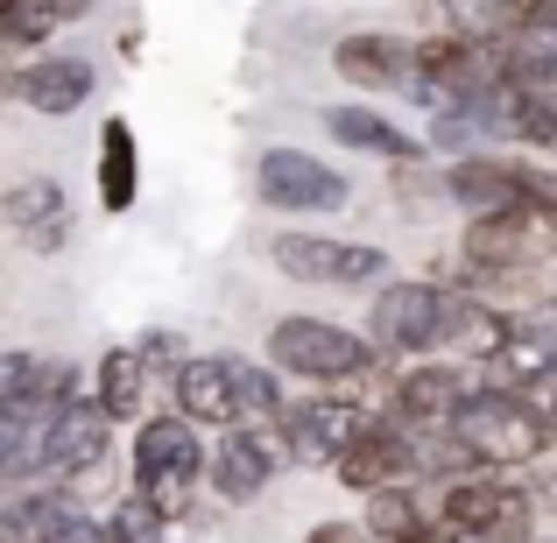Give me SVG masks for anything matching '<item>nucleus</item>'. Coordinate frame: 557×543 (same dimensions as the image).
I'll use <instances>...</instances> for the list:
<instances>
[{
  "label": "nucleus",
  "mask_w": 557,
  "mask_h": 543,
  "mask_svg": "<svg viewBox=\"0 0 557 543\" xmlns=\"http://www.w3.org/2000/svg\"><path fill=\"white\" fill-rule=\"evenodd\" d=\"M522 494H530V508H544V516L557 522V466H550V473H536V480H530Z\"/></svg>",
  "instance_id": "28"
},
{
  "label": "nucleus",
  "mask_w": 557,
  "mask_h": 543,
  "mask_svg": "<svg viewBox=\"0 0 557 543\" xmlns=\"http://www.w3.org/2000/svg\"><path fill=\"white\" fill-rule=\"evenodd\" d=\"M332 71L360 92H409L417 78V57H409L403 36H381V28H354V36L332 42Z\"/></svg>",
  "instance_id": "13"
},
{
  "label": "nucleus",
  "mask_w": 557,
  "mask_h": 543,
  "mask_svg": "<svg viewBox=\"0 0 557 543\" xmlns=\"http://www.w3.org/2000/svg\"><path fill=\"white\" fill-rule=\"evenodd\" d=\"M530 395H536V403H544V417H550V431H557V374L544 381V388H530Z\"/></svg>",
  "instance_id": "31"
},
{
  "label": "nucleus",
  "mask_w": 557,
  "mask_h": 543,
  "mask_svg": "<svg viewBox=\"0 0 557 543\" xmlns=\"http://www.w3.org/2000/svg\"><path fill=\"white\" fill-rule=\"evenodd\" d=\"M445 431L459 437L466 452H473L480 473H502V466H530V459H544V452L557 445L544 403H536V395H522V388H480L473 403L451 409Z\"/></svg>",
  "instance_id": "1"
},
{
  "label": "nucleus",
  "mask_w": 557,
  "mask_h": 543,
  "mask_svg": "<svg viewBox=\"0 0 557 543\" xmlns=\"http://www.w3.org/2000/svg\"><path fill=\"white\" fill-rule=\"evenodd\" d=\"M269 423H275V452H289V459H304V466H332L339 445L354 437V423H360V403L318 388V395H304V403H283Z\"/></svg>",
  "instance_id": "10"
},
{
  "label": "nucleus",
  "mask_w": 557,
  "mask_h": 543,
  "mask_svg": "<svg viewBox=\"0 0 557 543\" xmlns=\"http://www.w3.org/2000/svg\"><path fill=\"white\" fill-rule=\"evenodd\" d=\"M198 480H212L219 502H255V494L275 480V437L255 431V423H226Z\"/></svg>",
  "instance_id": "12"
},
{
  "label": "nucleus",
  "mask_w": 557,
  "mask_h": 543,
  "mask_svg": "<svg viewBox=\"0 0 557 543\" xmlns=\"http://www.w3.org/2000/svg\"><path fill=\"white\" fill-rule=\"evenodd\" d=\"M325 135L339 141V149L388 156V163H417V156H431V149H423V135H403L381 107H325Z\"/></svg>",
  "instance_id": "19"
},
{
  "label": "nucleus",
  "mask_w": 557,
  "mask_h": 543,
  "mask_svg": "<svg viewBox=\"0 0 557 543\" xmlns=\"http://www.w3.org/2000/svg\"><path fill=\"white\" fill-rule=\"evenodd\" d=\"M92 403L107 409V423H135L141 403H149V360L135 346H107L92 374Z\"/></svg>",
  "instance_id": "20"
},
{
  "label": "nucleus",
  "mask_w": 557,
  "mask_h": 543,
  "mask_svg": "<svg viewBox=\"0 0 557 543\" xmlns=\"http://www.w3.org/2000/svg\"><path fill=\"white\" fill-rule=\"evenodd\" d=\"M0 226L22 233L28 255H57V247H71V198L57 177H28L14 190H0Z\"/></svg>",
  "instance_id": "14"
},
{
  "label": "nucleus",
  "mask_w": 557,
  "mask_h": 543,
  "mask_svg": "<svg viewBox=\"0 0 557 543\" xmlns=\"http://www.w3.org/2000/svg\"><path fill=\"white\" fill-rule=\"evenodd\" d=\"M92 57H71V50H42V57H28L22 71H14V99H22L28 113H78L85 99H92Z\"/></svg>",
  "instance_id": "15"
},
{
  "label": "nucleus",
  "mask_w": 557,
  "mask_h": 543,
  "mask_svg": "<svg viewBox=\"0 0 557 543\" xmlns=\"http://www.w3.org/2000/svg\"><path fill=\"white\" fill-rule=\"evenodd\" d=\"M205 473V445H198V423L190 417H135V488L149 494V508L163 522H184L190 488Z\"/></svg>",
  "instance_id": "3"
},
{
  "label": "nucleus",
  "mask_w": 557,
  "mask_h": 543,
  "mask_svg": "<svg viewBox=\"0 0 557 543\" xmlns=\"http://www.w3.org/2000/svg\"><path fill=\"white\" fill-rule=\"evenodd\" d=\"M255 190L275 212H339V205L354 198V177L332 170L325 156H311V149H261Z\"/></svg>",
  "instance_id": "8"
},
{
  "label": "nucleus",
  "mask_w": 557,
  "mask_h": 543,
  "mask_svg": "<svg viewBox=\"0 0 557 543\" xmlns=\"http://www.w3.org/2000/svg\"><path fill=\"white\" fill-rule=\"evenodd\" d=\"M28 423H36V417H22L14 403H0V473H8V459H14V445H22Z\"/></svg>",
  "instance_id": "27"
},
{
  "label": "nucleus",
  "mask_w": 557,
  "mask_h": 543,
  "mask_svg": "<svg viewBox=\"0 0 557 543\" xmlns=\"http://www.w3.org/2000/svg\"><path fill=\"white\" fill-rule=\"evenodd\" d=\"M480 388H494L480 360H417L395 374V417L403 423H451V409L473 403Z\"/></svg>",
  "instance_id": "9"
},
{
  "label": "nucleus",
  "mask_w": 557,
  "mask_h": 543,
  "mask_svg": "<svg viewBox=\"0 0 557 543\" xmlns=\"http://www.w3.org/2000/svg\"><path fill=\"white\" fill-rule=\"evenodd\" d=\"M99 543H163V516L149 508V494H141V488L127 494V502L99 522Z\"/></svg>",
  "instance_id": "22"
},
{
  "label": "nucleus",
  "mask_w": 557,
  "mask_h": 543,
  "mask_svg": "<svg viewBox=\"0 0 557 543\" xmlns=\"http://www.w3.org/2000/svg\"><path fill=\"white\" fill-rule=\"evenodd\" d=\"M431 522L445 530V543H522L536 530V508L502 473H466L445 480V502H437Z\"/></svg>",
  "instance_id": "4"
},
{
  "label": "nucleus",
  "mask_w": 557,
  "mask_h": 543,
  "mask_svg": "<svg viewBox=\"0 0 557 543\" xmlns=\"http://www.w3.org/2000/svg\"><path fill=\"white\" fill-rule=\"evenodd\" d=\"M451 311H459V289L431 275H403V283L381 275V297L368 304V346L374 354H445Z\"/></svg>",
  "instance_id": "2"
},
{
  "label": "nucleus",
  "mask_w": 557,
  "mask_h": 543,
  "mask_svg": "<svg viewBox=\"0 0 557 543\" xmlns=\"http://www.w3.org/2000/svg\"><path fill=\"white\" fill-rule=\"evenodd\" d=\"M374 346L368 332L354 325H325V318H275L269 325V367H283V374H304V381H360L374 374Z\"/></svg>",
  "instance_id": "5"
},
{
  "label": "nucleus",
  "mask_w": 557,
  "mask_h": 543,
  "mask_svg": "<svg viewBox=\"0 0 557 543\" xmlns=\"http://www.w3.org/2000/svg\"><path fill=\"white\" fill-rule=\"evenodd\" d=\"M304 543H374V536H368V522H339V516H325V522H311V530H304Z\"/></svg>",
  "instance_id": "26"
},
{
  "label": "nucleus",
  "mask_w": 557,
  "mask_h": 543,
  "mask_svg": "<svg viewBox=\"0 0 557 543\" xmlns=\"http://www.w3.org/2000/svg\"><path fill=\"white\" fill-rule=\"evenodd\" d=\"M269 261L289 283H325V289H368L388 275V255L374 240H325V233H275Z\"/></svg>",
  "instance_id": "6"
},
{
  "label": "nucleus",
  "mask_w": 557,
  "mask_h": 543,
  "mask_svg": "<svg viewBox=\"0 0 557 543\" xmlns=\"http://www.w3.org/2000/svg\"><path fill=\"white\" fill-rule=\"evenodd\" d=\"M431 22L451 28V36L516 42V36H550L557 0H431Z\"/></svg>",
  "instance_id": "11"
},
{
  "label": "nucleus",
  "mask_w": 557,
  "mask_h": 543,
  "mask_svg": "<svg viewBox=\"0 0 557 543\" xmlns=\"http://www.w3.org/2000/svg\"><path fill=\"white\" fill-rule=\"evenodd\" d=\"M522 543H557V536H536V530H530V536H522Z\"/></svg>",
  "instance_id": "32"
},
{
  "label": "nucleus",
  "mask_w": 557,
  "mask_h": 543,
  "mask_svg": "<svg viewBox=\"0 0 557 543\" xmlns=\"http://www.w3.org/2000/svg\"><path fill=\"white\" fill-rule=\"evenodd\" d=\"M78 494L64 488V480H36L28 494H14L8 508H0V543H50L64 536L71 522H78Z\"/></svg>",
  "instance_id": "17"
},
{
  "label": "nucleus",
  "mask_w": 557,
  "mask_h": 543,
  "mask_svg": "<svg viewBox=\"0 0 557 543\" xmlns=\"http://www.w3.org/2000/svg\"><path fill=\"white\" fill-rule=\"evenodd\" d=\"M445 198L459 205L466 219L508 212V205L522 198V163L516 156H494V149H473V156H459V163L445 170Z\"/></svg>",
  "instance_id": "16"
},
{
  "label": "nucleus",
  "mask_w": 557,
  "mask_h": 543,
  "mask_svg": "<svg viewBox=\"0 0 557 543\" xmlns=\"http://www.w3.org/2000/svg\"><path fill=\"white\" fill-rule=\"evenodd\" d=\"M374 543H445V530L423 516V522H409V530H395V536H374Z\"/></svg>",
  "instance_id": "29"
},
{
  "label": "nucleus",
  "mask_w": 557,
  "mask_h": 543,
  "mask_svg": "<svg viewBox=\"0 0 557 543\" xmlns=\"http://www.w3.org/2000/svg\"><path fill=\"white\" fill-rule=\"evenodd\" d=\"M50 8H57V22H85V14H92L99 0H50Z\"/></svg>",
  "instance_id": "30"
},
{
  "label": "nucleus",
  "mask_w": 557,
  "mask_h": 543,
  "mask_svg": "<svg viewBox=\"0 0 557 543\" xmlns=\"http://www.w3.org/2000/svg\"><path fill=\"white\" fill-rule=\"evenodd\" d=\"M508 332L557 346V297H530V304H516V311H508Z\"/></svg>",
  "instance_id": "24"
},
{
  "label": "nucleus",
  "mask_w": 557,
  "mask_h": 543,
  "mask_svg": "<svg viewBox=\"0 0 557 543\" xmlns=\"http://www.w3.org/2000/svg\"><path fill=\"white\" fill-rule=\"evenodd\" d=\"M177 374V417L190 423H240V395H233V367L226 354H205V360H177L170 367Z\"/></svg>",
  "instance_id": "18"
},
{
  "label": "nucleus",
  "mask_w": 557,
  "mask_h": 543,
  "mask_svg": "<svg viewBox=\"0 0 557 543\" xmlns=\"http://www.w3.org/2000/svg\"><path fill=\"white\" fill-rule=\"evenodd\" d=\"M135 354L149 360V374H163V367H177V360H184V340H177V332H170V325H163V332L149 325V332H141V340H135Z\"/></svg>",
  "instance_id": "25"
},
{
  "label": "nucleus",
  "mask_w": 557,
  "mask_h": 543,
  "mask_svg": "<svg viewBox=\"0 0 557 543\" xmlns=\"http://www.w3.org/2000/svg\"><path fill=\"white\" fill-rule=\"evenodd\" d=\"M332 480L354 488V494L417 480V459H409V423L395 417V409H368V403H360V423H354V437L339 445V459H332Z\"/></svg>",
  "instance_id": "7"
},
{
  "label": "nucleus",
  "mask_w": 557,
  "mask_h": 543,
  "mask_svg": "<svg viewBox=\"0 0 557 543\" xmlns=\"http://www.w3.org/2000/svg\"><path fill=\"white\" fill-rule=\"evenodd\" d=\"M135 190H141V149L135 127L113 113L99 127V212H135Z\"/></svg>",
  "instance_id": "21"
},
{
  "label": "nucleus",
  "mask_w": 557,
  "mask_h": 543,
  "mask_svg": "<svg viewBox=\"0 0 557 543\" xmlns=\"http://www.w3.org/2000/svg\"><path fill=\"white\" fill-rule=\"evenodd\" d=\"M368 536H395V530H409V522H423V502L409 494V480H395V488H374L368 494Z\"/></svg>",
  "instance_id": "23"
}]
</instances>
